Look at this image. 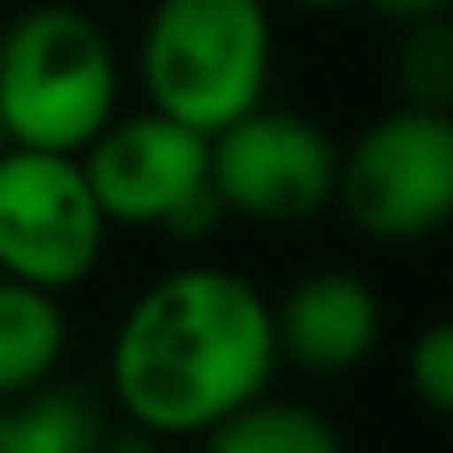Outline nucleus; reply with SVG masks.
Instances as JSON below:
<instances>
[{"label": "nucleus", "mask_w": 453, "mask_h": 453, "mask_svg": "<svg viewBox=\"0 0 453 453\" xmlns=\"http://www.w3.org/2000/svg\"><path fill=\"white\" fill-rule=\"evenodd\" d=\"M278 363L273 304L251 278L230 267H176L118 320L107 384L134 426L203 437L235 405L267 395Z\"/></svg>", "instance_id": "nucleus-1"}, {"label": "nucleus", "mask_w": 453, "mask_h": 453, "mask_svg": "<svg viewBox=\"0 0 453 453\" xmlns=\"http://www.w3.org/2000/svg\"><path fill=\"white\" fill-rule=\"evenodd\" d=\"M123 70L91 12L43 0L0 27V123L22 150L81 155L112 118Z\"/></svg>", "instance_id": "nucleus-2"}, {"label": "nucleus", "mask_w": 453, "mask_h": 453, "mask_svg": "<svg viewBox=\"0 0 453 453\" xmlns=\"http://www.w3.org/2000/svg\"><path fill=\"white\" fill-rule=\"evenodd\" d=\"M273 12L267 0H155L139 38L144 107L219 134L267 102Z\"/></svg>", "instance_id": "nucleus-3"}, {"label": "nucleus", "mask_w": 453, "mask_h": 453, "mask_svg": "<svg viewBox=\"0 0 453 453\" xmlns=\"http://www.w3.org/2000/svg\"><path fill=\"white\" fill-rule=\"evenodd\" d=\"M81 165L107 224L203 241L224 219V203L208 181V134L155 107L128 112V118L118 112L81 150Z\"/></svg>", "instance_id": "nucleus-4"}, {"label": "nucleus", "mask_w": 453, "mask_h": 453, "mask_svg": "<svg viewBox=\"0 0 453 453\" xmlns=\"http://www.w3.org/2000/svg\"><path fill=\"white\" fill-rule=\"evenodd\" d=\"M336 203L352 230L384 246L426 241L453 224V112L395 107L342 150Z\"/></svg>", "instance_id": "nucleus-5"}, {"label": "nucleus", "mask_w": 453, "mask_h": 453, "mask_svg": "<svg viewBox=\"0 0 453 453\" xmlns=\"http://www.w3.org/2000/svg\"><path fill=\"white\" fill-rule=\"evenodd\" d=\"M107 230L81 155L22 144L0 155V278L65 294L96 273Z\"/></svg>", "instance_id": "nucleus-6"}, {"label": "nucleus", "mask_w": 453, "mask_h": 453, "mask_svg": "<svg viewBox=\"0 0 453 453\" xmlns=\"http://www.w3.org/2000/svg\"><path fill=\"white\" fill-rule=\"evenodd\" d=\"M342 150L336 139L283 107H251L246 118L208 134V181L224 213L257 224H299L336 203Z\"/></svg>", "instance_id": "nucleus-7"}, {"label": "nucleus", "mask_w": 453, "mask_h": 453, "mask_svg": "<svg viewBox=\"0 0 453 453\" xmlns=\"http://www.w3.org/2000/svg\"><path fill=\"white\" fill-rule=\"evenodd\" d=\"M273 331H278V357H288L294 368L347 373L379 347L384 304L357 273L326 267L299 278L273 304Z\"/></svg>", "instance_id": "nucleus-8"}, {"label": "nucleus", "mask_w": 453, "mask_h": 453, "mask_svg": "<svg viewBox=\"0 0 453 453\" xmlns=\"http://www.w3.org/2000/svg\"><path fill=\"white\" fill-rule=\"evenodd\" d=\"M70 347V320L59 294L0 278V400L43 389Z\"/></svg>", "instance_id": "nucleus-9"}, {"label": "nucleus", "mask_w": 453, "mask_h": 453, "mask_svg": "<svg viewBox=\"0 0 453 453\" xmlns=\"http://www.w3.org/2000/svg\"><path fill=\"white\" fill-rule=\"evenodd\" d=\"M203 453H347V442L326 411L257 395L203 432Z\"/></svg>", "instance_id": "nucleus-10"}, {"label": "nucleus", "mask_w": 453, "mask_h": 453, "mask_svg": "<svg viewBox=\"0 0 453 453\" xmlns=\"http://www.w3.org/2000/svg\"><path fill=\"white\" fill-rule=\"evenodd\" d=\"M96 411L70 389H27L0 400V453H91Z\"/></svg>", "instance_id": "nucleus-11"}, {"label": "nucleus", "mask_w": 453, "mask_h": 453, "mask_svg": "<svg viewBox=\"0 0 453 453\" xmlns=\"http://www.w3.org/2000/svg\"><path fill=\"white\" fill-rule=\"evenodd\" d=\"M389 75H395V91L405 107L453 112V12L395 27Z\"/></svg>", "instance_id": "nucleus-12"}, {"label": "nucleus", "mask_w": 453, "mask_h": 453, "mask_svg": "<svg viewBox=\"0 0 453 453\" xmlns=\"http://www.w3.org/2000/svg\"><path fill=\"white\" fill-rule=\"evenodd\" d=\"M405 384L411 395L437 411V416H453V320H437L426 326L411 352H405Z\"/></svg>", "instance_id": "nucleus-13"}, {"label": "nucleus", "mask_w": 453, "mask_h": 453, "mask_svg": "<svg viewBox=\"0 0 453 453\" xmlns=\"http://www.w3.org/2000/svg\"><path fill=\"white\" fill-rule=\"evenodd\" d=\"M363 6H368L373 17H384V22L405 27V22H426V17L453 12V0H363Z\"/></svg>", "instance_id": "nucleus-14"}, {"label": "nucleus", "mask_w": 453, "mask_h": 453, "mask_svg": "<svg viewBox=\"0 0 453 453\" xmlns=\"http://www.w3.org/2000/svg\"><path fill=\"white\" fill-rule=\"evenodd\" d=\"M294 6H310V12H342V6H357V0H294Z\"/></svg>", "instance_id": "nucleus-15"}, {"label": "nucleus", "mask_w": 453, "mask_h": 453, "mask_svg": "<svg viewBox=\"0 0 453 453\" xmlns=\"http://www.w3.org/2000/svg\"><path fill=\"white\" fill-rule=\"evenodd\" d=\"M12 150V139H6V123H0V155H6Z\"/></svg>", "instance_id": "nucleus-16"}, {"label": "nucleus", "mask_w": 453, "mask_h": 453, "mask_svg": "<svg viewBox=\"0 0 453 453\" xmlns=\"http://www.w3.org/2000/svg\"><path fill=\"white\" fill-rule=\"evenodd\" d=\"M91 453H123V448H102V442H96V448H91Z\"/></svg>", "instance_id": "nucleus-17"}]
</instances>
